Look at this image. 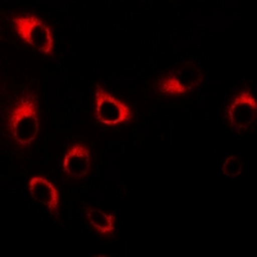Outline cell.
Listing matches in <instances>:
<instances>
[{"label": "cell", "instance_id": "1", "mask_svg": "<svg viewBox=\"0 0 257 257\" xmlns=\"http://www.w3.org/2000/svg\"><path fill=\"white\" fill-rule=\"evenodd\" d=\"M9 130L20 146H29L39 134L38 99L27 91L21 95L9 114Z\"/></svg>", "mask_w": 257, "mask_h": 257}, {"label": "cell", "instance_id": "2", "mask_svg": "<svg viewBox=\"0 0 257 257\" xmlns=\"http://www.w3.org/2000/svg\"><path fill=\"white\" fill-rule=\"evenodd\" d=\"M12 24L16 32L22 40L39 52L44 54H52L53 36L49 27L36 16H16L12 17Z\"/></svg>", "mask_w": 257, "mask_h": 257}, {"label": "cell", "instance_id": "3", "mask_svg": "<svg viewBox=\"0 0 257 257\" xmlns=\"http://www.w3.org/2000/svg\"><path fill=\"white\" fill-rule=\"evenodd\" d=\"M203 73L194 63H185L158 80L157 90L165 95H180L198 88Z\"/></svg>", "mask_w": 257, "mask_h": 257}, {"label": "cell", "instance_id": "4", "mask_svg": "<svg viewBox=\"0 0 257 257\" xmlns=\"http://www.w3.org/2000/svg\"><path fill=\"white\" fill-rule=\"evenodd\" d=\"M95 118L108 126L130 122L133 112L128 105L107 93L99 84L95 86Z\"/></svg>", "mask_w": 257, "mask_h": 257}, {"label": "cell", "instance_id": "5", "mask_svg": "<svg viewBox=\"0 0 257 257\" xmlns=\"http://www.w3.org/2000/svg\"><path fill=\"white\" fill-rule=\"evenodd\" d=\"M257 114V103L249 90L238 94L228 108L229 123L235 130H247L253 123Z\"/></svg>", "mask_w": 257, "mask_h": 257}, {"label": "cell", "instance_id": "6", "mask_svg": "<svg viewBox=\"0 0 257 257\" xmlns=\"http://www.w3.org/2000/svg\"><path fill=\"white\" fill-rule=\"evenodd\" d=\"M90 152L82 144H73L70 147L63 160V171L70 178L81 179L90 171Z\"/></svg>", "mask_w": 257, "mask_h": 257}, {"label": "cell", "instance_id": "7", "mask_svg": "<svg viewBox=\"0 0 257 257\" xmlns=\"http://www.w3.org/2000/svg\"><path fill=\"white\" fill-rule=\"evenodd\" d=\"M29 190L32 198L47 206L52 215L58 216L59 194L49 180L41 176H35L30 180Z\"/></svg>", "mask_w": 257, "mask_h": 257}, {"label": "cell", "instance_id": "8", "mask_svg": "<svg viewBox=\"0 0 257 257\" xmlns=\"http://www.w3.org/2000/svg\"><path fill=\"white\" fill-rule=\"evenodd\" d=\"M86 216L90 224L102 234H111L114 230V216L112 213H104L98 208H86Z\"/></svg>", "mask_w": 257, "mask_h": 257}, {"label": "cell", "instance_id": "9", "mask_svg": "<svg viewBox=\"0 0 257 257\" xmlns=\"http://www.w3.org/2000/svg\"><path fill=\"white\" fill-rule=\"evenodd\" d=\"M222 174L229 178H235V176H239L242 174L243 170V165L242 161L239 160L235 156H230L226 160L224 161V164H222Z\"/></svg>", "mask_w": 257, "mask_h": 257}]
</instances>
